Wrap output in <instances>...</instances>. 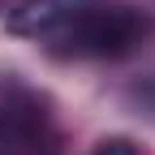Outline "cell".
Returning a JSON list of instances; mask_svg holds the SVG:
<instances>
[{
    "label": "cell",
    "mask_w": 155,
    "mask_h": 155,
    "mask_svg": "<svg viewBox=\"0 0 155 155\" xmlns=\"http://www.w3.org/2000/svg\"><path fill=\"white\" fill-rule=\"evenodd\" d=\"M5 26L61 56H125L151 22L125 0H22Z\"/></svg>",
    "instance_id": "cell-1"
},
{
    "label": "cell",
    "mask_w": 155,
    "mask_h": 155,
    "mask_svg": "<svg viewBox=\"0 0 155 155\" xmlns=\"http://www.w3.org/2000/svg\"><path fill=\"white\" fill-rule=\"evenodd\" d=\"M0 155H56L52 104L17 73L0 78Z\"/></svg>",
    "instance_id": "cell-2"
},
{
    "label": "cell",
    "mask_w": 155,
    "mask_h": 155,
    "mask_svg": "<svg viewBox=\"0 0 155 155\" xmlns=\"http://www.w3.org/2000/svg\"><path fill=\"white\" fill-rule=\"evenodd\" d=\"M95 155H142V151L134 147L129 138H104L99 147H95Z\"/></svg>",
    "instance_id": "cell-3"
}]
</instances>
